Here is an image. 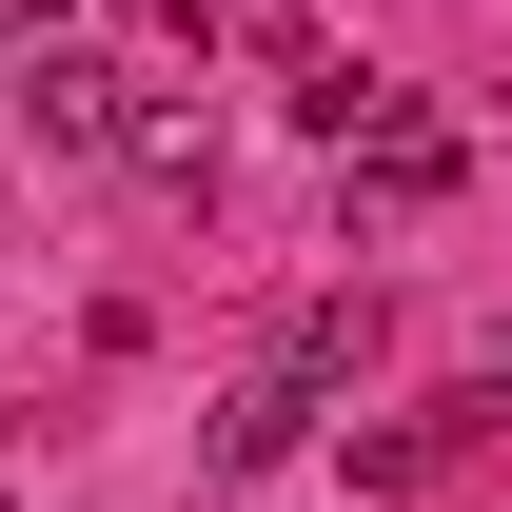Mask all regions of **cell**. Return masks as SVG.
Here are the masks:
<instances>
[{
    "label": "cell",
    "mask_w": 512,
    "mask_h": 512,
    "mask_svg": "<svg viewBox=\"0 0 512 512\" xmlns=\"http://www.w3.org/2000/svg\"><path fill=\"white\" fill-rule=\"evenodd\" d=\"M335 158H355V197H375V217H434V197L473 178V158H453V119H414V99H394V79H375V119L335 138Z\"/></svg>",
    "instance_id": "cell-1"
},
{
    "label": "cell",
    "mask_w": 512,
    "mask_h": 512,
    "mask_svg": "<svg viewBox=\"0 0 512 512\" xmlns=\"http://www.w3.org/2000/svg\"><path fill=\"white\" fill-rule=\"evenodd\" d=\"M20 119H40V158H119L138 99H119V60H79V40H60V60H20Z\"/></svg>",
    "instance_id": "cell-2"
},
{
    "label": "cell",
    "mask_w": 512,
    "mask_h": 512,
    "mask_svg": "<svg viewBox=\"0 0 512 512\" xmlns=\"http://www.w3.org/2000/svg\"><path fill=\"white\" fill-rule=\"evenodd\" d=\"M296 434H316V394H296V375H237V394H217V434H197V453H217V473H276V453H296Z\"/></svg>",
    "instance_id": "cell-3"
},
{
    "label": "cell",
    "mask_w": 512,
    "mask_h": 512,
    "mask_svg": "<svg viewBox=\"0 0 512 512\" xmlns=\"http://www.w3.org/2000/svg\"><path fill=\"white\" fill-rule=\"evenodd\" d=\"M119 178H158V197H197V178H217V138H197V119H138V138H119Z\"/></svg>",
    "instance_id": "cell-4"
},
{
    "label": "cell",
    "mask_w": 512,
    "mask_h": 512,
    "mask_svg": "<svg viewBox=\"0 0 512 512\" xmlns=\"http://www.w3.org/2000/svg\"><path fill=\"white\" fill-rule=\"evenodd\" d=\"M158 20H178V40H237V20H256V0H158Z\"/></svg>",
    "instance_id": "cell-5"
}]
</instances>
